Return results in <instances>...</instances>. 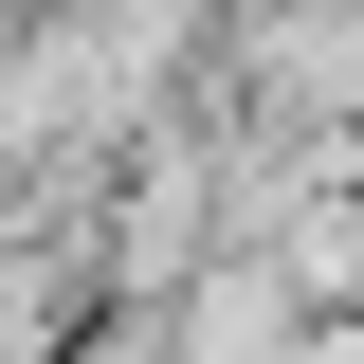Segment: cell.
I'll return each instance as SVG.
<instances>
[{
	"instance_id": "1",
	"label": "cell",
	"mask_w": 364,
	"mask_h": 364,
	"mask_svg": "<svg viewBox=\"0 0 364 364\" xmlns=\"http://www.w3.org/2000/svg\"><path fill=\"white\" fill-rule=\"evenodd\" d=\"M91 364H182V346H91Z\"/></svg>"
}]
</instances>
